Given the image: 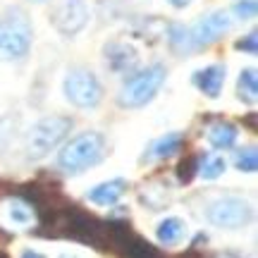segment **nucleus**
<instances>
[{
  "instance_id": "nucleus-5",
  "label": "nucleus",
  "mask_w": 258,
  "mask_h": 258,
  "mask_svg": "<svg viewBox=\"0 0 258 258\" xmlns=\"http://www.w3.org/2000/svg\"><path fill=\"white\" fill-rule=\"evenodd\" d=\"M72 129V120L62 117V115H53V117H43L36 122L27 137V156L31 160H41L46 158L53 148L62 141Z\"/></svg>"
},
{
  "instance_id": "nucleus-14",
  "label": "nucleus",
  "mask_w": 258,
  "mask_h": 258,
  "mask_svg": "<svg viewBox=\"0 0 258 258\" xmlns=\"http://www.w3.org/2000/svg\"><path fill=\"white\" fill-rule=\"evenodd\" d=\"M182 144H184V134L170 132V134L156 139V141L151 144V148L146 151V158L148 160H163V158H170L182 148Z\"/></svg>"
},
{
  "instance_id": "nucleus-17",
  "label": "nucleus",
  "mask_w": 258,
  "mask_h": 258,
  "mask_svg": "<svg viewBox=\"0 0 258 258\" xmlns=\"http://www.w3.org/2000/svg\"><path fill=\"white\" fill-rule=\"evenodd\" d=\"M184 232H186V227L179 218H165V220L158 225L156 237H158V241H163L165 246H175V244L182 241Z\"/></svg>"
},
{
  "instance_id": "nucleus-28",
  "label": "nucleus",
  "mask_w": 258,
  "mask_h": 258,
  "mask_svg": "<svg viewBox=\"0 0 258 258\" xmlns=\"http://www.w3.org/2000/svg\"><path fill=\"white\" fill-rule=\"evenodd\" d=\"M31 3H46V0H31Z\"/></svg>"
},
{
  "instance_id": "nucleus-10",
  "label": "nucleus",
  "mask_w": 258,
  "mask_h": 258,
  "mask_svg": "<svg viewBox=\"0 0 258 258\" xmlns=\"http://www.w3.org/2000/svg\"><path fill=\"white\" fill-rule=\"evenodd\" d=\"M89 22V8L84 0H60V5L53 12V24L60 34L74 36L79 34Z\"/></svg>"
},
{
  "instance_id": "nucleus-25",
  "label": "nucleus",
  "mask_w": 258,
  "mask_h": 258,
  "mask_svg": "<svg viewBox=\"0 0 258 258\" xmlns=\"http://www.w3.org/2000/svg\"><path fill=\"white\" fill-rule=\"evenodd\" d=\"M237 50H244V53H251V55H253L258 50V34L256 31H251L246 38H239V41H237Z\"/></svg>"
},
{
  "instance_id": "nucleus-29",
  "label": "nucleus",
  "mask_w": 258,
  "mask_h": 258,
  "mask_svg": "<svg viewBox=\"0 0 258 258\" xmlns=\"http://www.w3.org/2000/svg\"><path fill=\"white\" fill-rule=\"evenodd\" d=\"M0 258H8V256H5V253H0Z\"/></svg>"
},
{
  "instance_id": "nucleus-27",
  "label": "nucleus",
  "mask_w": 258,
  "mask_h": 258,
  "mask_svg": "<svg viewBox=\"0 0 258 258\" xmlns=\"http://www.w3.org/2000/svg\"><path fill=\"white\" fill-rule=\"evenodd\" d=\"M22 258H46L43 253H38V251H31V249H27L24 253H22Z\"/></svg>"
},
{
  "instance_id": "nucleus-2",
  "label": "nucleus",
  "mask_w": 258,
  "mask_h": 258,
  "mask_svg": "<svg viewBox=\"0 0 258 258\" xmlns=\"http://www.w3.org/2000/svg\"><path fill=\"white\" fill-rule=\"evenodd\" d=\"M31 22L27 12L19 8H8L0 15V60L12 62L22 60L31 48Z\"/></svg>"
},
{
  "instance_id": "nucleus-3",
  "label": "nucleus",
  "mask_w": 258,
  "mask_h": 258,
  "mask_svg": "<svg viewBox=\"0 0 258 258\" xmlns=\"http://www.w3.org/2000/svg\"><path fill=\"white\" fill-rule=\"evenodd\" d=\"M103 156H105V137L101 132H82L60 151L57 165L70 175H79L84 170L98 165Z\"/></svg>"
},
{
  "instance_id": "nucleus-24",
  "label": "nucleus",
  "mask_w": 258,
  "mask_h": 258,
  "mask_svg": "<svg viewBox=\"0 0 258 258\" xmlns=\"http://www.w3.org/2000/svg\"><path fill=\"white\" fill-rule=\"evenodd\" d=\"M256 0H237V5H234V12H237V17L239 19H251L256 15Z\"/></svg>"
},
{
  "instance_id": "nucleus-6",
  "label": "nucleus",
  "mask_w": 258,
  "mask_h": 258,
  "mask_svg": "<svg viewBox=\"0 0 258 258\" xmlns=\"http://www.w3.org/2000/svg\"><path fill=\"white\" fill-rule=\"evenodd\" d=\"M64 96H67V101L77 105V108H82V110H91L96 108L103 98V86L98 82V77L91 72V70H86V67H74L67 72L64 77Z\"/></svg>"
},
{
  "instance_id": "nucleus-30",
  "label": "nucleus",
  "mask_w": 258,
  "mask_h": 258,
  "mask_svg": "<svg viewBox=\"0 0 258 258\" xmlns=\"http://www.w3.org/2000/svg\"><path fill=\"white\" fill-rule=\"evenodd\" d=\"M62 258H67V256H62Z\"/></svg>"
},
{
  "instance_id": "nucleus-26",
  "label": "nucleus",
  "mask_w": 258,
  "mask_h": 258,
  "mask_svg": "<svg viewBox=\"0 0 258 258\" xmlns=\"http://www.w3.org/2000/svg\"><path fill=\"white\" fill-rule=\"evenodd\" d=\"M172 8H177V10H182V8H186V5H191L194 0H167Z\"/></svg>"
},
{
  "instance_id": "nucleus-9",
  "label": "nucleus",
  "mask_w": 258,
  "mask_h": 258,
  "mask_svg": "<svg viewBox=\"0 0 258 258\" xmlns=\"http://www.w3.org/2000/svg\"><path fill=\"white\" fill-rule=\"evenodd\" d=\"M227 29H230V15H227V12H222V10H215V12H211V15L196 19V22H194V27H186L194 53H196V50H201L203 46L215 43V41H218Z\"/></svg>"
},
{
  "instance_id": "nucleus-15",
  "label": "nucleus",
  "mask_w": 258,
  "mask_h": 258,
  "mask_svg": "<svg viewBox=\"0 0 258 258\" xmlns=\"http://www.w3.org/2000/svg\"><path fill=\"white\" fill-rule=\"evenodd\" d=\"M124 191H127V182L124 179H110V182H103L96 189H91L89 199L93 203H98V206H115Z\"/></svg>"
},
{
  "instance_id": "nucleus-23",
  "label": "nucleus",
  "mask_w": 258,
  "mask_h": 258,
  "mask_svg": "<svg viewBox=\"0 0 258 258\" xmlns=\"http://www.w3.org/2000/svg\"><path fill=\"white\" fill-rule=\"evenodd\" d=\"M15 129H17V117L5 115V117L0 120V151L8 148V144L12 141V137H15Z\"/></svg>"
},
{
  "instance_id": "nucleus-19",
  "label": "nucleus",
  "mask_w": 258,
  "mask_h": 258,
  "mask_svg": "<svg viewBox=\"0 0 258 258\" xmlns=\"http://www.w3.org/2000/svg\"><path fill=\"white\" fill-rule=\"evenodd\" d=\"M167 36H170V48L175 50L177 55H191L194 53L191 41H189V31H186L184 24H172Z\"/></svg>"
},
{
  "instance_id": "nucleus-8",
  "label": "nucleus",
  "mask_w": 258,
  "mask_h": 258,
  "mask_svg": "<svg viewBox=\"0 0 258 258\" xmlns=\"http://www.w3.org/2000/svg\"><path fill=\"white\" fill-rule=\"evenodd\" d=\"M208 220L218 227H225V230H239V227H246L253 218V211H251L249 201H244L239 196H227V199H220L215 201L208 208Z\"/></svg>"
},
{
  "instance_id": "nucleus-12",
  "label": "nucleus",
  "mask_w": 258,
  "mask_h": 258,
  "mask_svg": "<svg viewBox=\"0 0 258 258\" xmlns=\"http://www.w3.org/2000/svg\"><path fill=\"white\" fill-rule=\"evenodd\" d=\"M105 60H108V67L112 72H129L139 64V53L134 46L129 43H122V41H110L105 46Z\"/></svg>"
},
{
  "instance_id": "nucleus-4",
  "label": "nucleus",
  "mask_w": 258,
  "mask_h": 258,
  "mask_svg": "<svg viewBox=\"0 0 258 258\" xmlns=\"http://www.w3.org/2000/svg\"><path fill=\"white\" fill-rule=\"evenodd\" d=\"M167 79V70L163 64H151L146 70L137 72L134 77H129L124 86H122L120 101L122 108H144L146 103H151L156 98V93L160 91V86Z\"/></svg>"
},
{
  "instance_id": "nucleus-1",
  "label": "nucleus",
  "mask_w": 258,
  "mask_h": 258,
  "mask_svg": "<svg viewBox=\"0 0 258 258\" xmlns=\"http://www.w3.org/2000/svg\"><path fill=\"white\" fill-rule=\"evenodd\" d=\"M43 225H50V234L70 237L84 246H93L98 251L110 249L108 239V222H101L96 215L82 208H53L43 213Z\"/></svg>"
},
{
  "instance_id": "nucleus-13",
  "label": "nucleus",
  "mask_w": 258,
  "mask_h": 258,
  "mask_svg": "<svg viewBox=\"0 0 258 258\" xmlns=\"http://www.w3.org/2000/svg\"><path fill=\"white\" fill-rule=\"evenodd\" d=\"M225 77H227V70L225 64H211V67H203L199 72H194L191 82L194 86L203 91L208 98H218L222 91V84H225Z\"/></svg>"
},
{
  "instance_id": "nucleus-21",
  "label": "nucleus",
  "mask_w": 258,
  "mask_h": 258,
  "mask_svg": "<svg viewBox=\"0 0 258 258\" xmlns=\"http://www.w3.org/2000/svg\"><path fill=\"white\" fill-rule=\"evenodd\" d=\"M234 165H237V170H241V172H256L258 170L256 146H246L244 151H239V153H237V160H234Z\"/></svg>"
},
{
  "instance_id": "nucleus-16",
  "label": "nucleus",
  "mask_w": 258,
  "mask_h": 258,
  "mask_svg": "<svg viewBox=\"0 0 258 258\" xmlns=\"http://www.w3.org/2000/svg\"><path fill=\"white\" fill-rule=\"evenodd\" d=\"M237 127L232 124V122H218V124H213L208 129V141H211L213 148H218V151H227L237 144Z\"/></svg>"
},
{
  "instance_id": "nucleus-20",
  "label": "nucleus",
  "mask_w": 258,
  "mask_h": 258,
  "mask_svg": "<svg viewBox=\"0 0 258 258\" xmlns=\"http://www.w3.org/2000/svg\"><path fill=\"white\" fill-rule=\"evenodd\" d=\"M199 172H201L203 179H218V177L225 172V160H222L220 156H213V153H208V156H201L199 158Z\"/></svg>"
},
{
  "instance_id": "nucleus-11",
  "label": "nucleus",
  "mask_w": 258,
  "mask_h": 258,
  "mask_svg": "<svg viewBox=\"0 0 258 258\" xmlns=\"http://www.w3.org/2000/svg\"><path fill=\"white\" fill-rule=\"evenodd\" d=\"M0 222L15 232H27L36 225V208L27 199H10L0 206Z\"/></svg>"
},
{
  "instance_id": "nucleus-7",
  "label": "nucleus",
  "mask_w": 258,
  "mask_h": 258,
  "mask_svg": "<svg viewBox=\"0 0 258 258\" xmlns=\"http://www.w3.org/2000/svg\"><path fill=\"white\" fill-rule=\"evenodd\" d=\"M108 239L110 249L120 258H163L160 251L132 232V225L122 220H108Z\"/></svg>"
},
{
  "instance_id": "nucleus-18",
  "label": "nucleus",
  "mask_w": 258,
  "mask_h": 258,
  "mask_svg": "<svg viewBox=\"0 0 258 258\" xmlns=\"http://www.w3.org/2000/svg\"><path fill=\"white\" fill-rule=\"evenodd\" d=\"M237 96H239L244 103L253 105L258 98V77L253 67H246L244 72L239 74V82H237Z\"/></svg>"
},
{
  "instance_id": "nucleus-22",
  "label": "nucleus",
  "mask_w": 258,
  "mask_h": 258,
  "mask_svg": "<svg viewBox=\"0 0 258 258\" xmlns=\"http://www.w3.org/2000/svg\"><path fill=\"white\" fill-rule=\"evenodd\" d=\"M199 172V158H184V160H179V165H177V179L182 182V184H189L194 179V175Z\"/></svg>"
}]
</instances>
